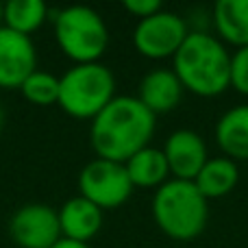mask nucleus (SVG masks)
<instances>
[{
    "instance_id": "1",
    "label": "nucleus",
    "mask_w": 248,
    "mask_h": 248,
    "mask_svg": "<svg viewBox=\"0 0 248 248\" xmlns=\"http://www.w3.org/2000/svg\"><path fill=\"white\" fill-rule=\"evenodd\" d=\"M157 116L137 96H116L92 120L90 140L100 159L126 163L135 153L150 146Z\"/></svg>"
},
{
    "instance_id": "2",
    "label": "nucleus",
    "mask_w": 248,
    "mask_h": 248,
    "mask_svg": "<svg viewBox=\"0 0 248 248\" xmlns=\"http://www.w3.org/2000/svg\"><path fill=\"white\" fill-rule=\"evenodd\" d=\"M172 70L183 90L202 98L220 96L231 87V52L216 35L205 31H189L172 57Z\"/></svg>"
},
{
    "instance_id": "3",
    "label": "nucleus",
    "mask_w": 248,
    "mask_h": 248,
    "mask_svg": "<svg viewBox=\"0 0 248 248\" xmlns=\"http://www.w3.org/2000/svg\"><path fill=\"white\" fill-rule=\"evenodd\" d=\"M153 218L168 237L187 242L205 231L209 220V205L194 181L170 179L155 189Z\"/></svg>"
},
{
    "instance_id": "4",
    "label": "nucleus",
    "mask_w": 248,
    "mask_h": 248,
    "mask_svg": "<svg viewBox=\"0 0 248 248\" xmlns=\"http://www.w3.org/2000/svg\"><path fill=\"white\" fill-rule=\"evenodd\" d=\"M116 98L113 72L98 63L72 65L59 77V107L77 120H94Z\"/></svg>"
},
{
    "instance_id": "5",
    "label": "nucleus",
    "mask_w": 248,
    "mask_h": 248,
    "mask_svg": "<svg viewBox=\"0 0 248 248\" xmlns=\"http://www.w3.org/2000/svg\"><path fill=\"white\" fill-rule=\"evenodd\" d=\"M55 39L68 59L78 63H98L109 46V31L100 13L85 4H72L55 13Z\"/></svg>"
},
{
    "instance_id": "6",
    "label": "nucleus",
    "mask_w": 248,
    "mask_h": 248,
    "mask_svg": "<svg viewBox=\"0 0 248 248\" xmlns=\"http://www.w3.org/2000/svg\"><path fill=\"white\" fill-rule=\"evenodd\" d=\"M133 183L124 163L96 157L78 174V196L87 198L100 209H116L133 194Z\"/></svg>"
},
{
    "instance_id": "7",
    "label": "nucleus",
    "mask_w": 248,
    "mask_h": 248,
    "mask_svg": "<svg viewBox=\"0 0 248 248\" xmlns=\"http://www.w3.org/2000/svg\"><path fill=\"white\" fill-rule=\"evenodd\" d=\"M187 22L172 11H159L150 17L137 22L133 31V46L146 59H168L179 52L187 39Z\"/></svg>"
},
{
    "instance_id": "8",
    "label": "nucleus",
    "mask_w": 248,
    "mask_h": 248,
    "mask_svg": "<svg viewBox=\"0 0 248 248\" xmlns=\"http://www.w3.org/2000/svg\"><path fill=\"white\" fill-rule=\"evenodd\" d=\"M9 235L20 248H52L61 240L59 214L50 205H22L9 220Z\"/></svg>"
},
{
    "instance_id": "9",
    "label": "nucleus",
    "mask_w": 248,
    "mask_h": 248,
    "mask_svg": "<svg viewBox=\"0 0 248 248\" xmlns=\"http://www.w3.org/2000/svg\"><path fill=\"white\" fill-rule=\"evenodd\" d=\"M37 70V50L29 35L0 26V87L20 90Z\"/></svg>"
},
{
    "instance_id": "10",
    "label": "nucleus",
    "mask_w": 248,
    "mask_h": 248,
    "mask_svg": "<svg viewBox=\"0 0 248 248\" xmlns=\"http://www.w3.org/2000/svg\"><path fill=\"white\" fill-rule=\"evenodd\" d=\"M161 150L168 159L172 179L181 181H194L209 159L205 140L192 128H179L170 133Z\"/></svg>"
},
{
    "instance_id": "11",
    "label": "nucleus",
    "mask_w": 248,
    "mask_h": 248,
    "mask_svg": "<svg viewBox=\"0 0 248 248\" xmlns=\"http://www.w3.org/2000/svg\"><path fill=\"white\" fill-rule=\"evenodd\" d=\"M183 85L172 68H155L140 81L137 87V98L148 111L168 113L179 107L183 98Z\"/></svg>"
},
{
    "instance_id": "12",
    "label": "nucleus",
    "mask_w": 248,
    "mask_h": 248,
    "mask_svg": "<svg viewBox=\"0 0 248 248\" xmlns=\"http://www.w3.org/2000/svg\"><path fill=\"white\" fill-rule=\"evenodd\" d=\"M57 214H59L61 237H65V240L87 244L103 229V209L83 196H74L70 201H65Z\"/></svg>"
},
{
    "instance_id": "13",
    "label": "nucleus",
    "mask_w": 248,
    "mask_h": 248,
    "mask_svg": "<svg viewBox=\"0 0 248 248\" xmlns=\"http://www.w3.org/2000/svg\"><path fill=\"white\" fill-rule=\"evenodd\" d=\"M216 141L224 157L248 161V105H237L216 122Z\"/></svg>"
},
{
    "instance_id": "14",
    "label": "nucleus",
    "mask_w": 248,
    "mask_h": 248,
    "mask_svg": "<svg viewBox=\"0 0 248 248\" xmlns=\"http://www.w3.org/2000/svg\"><path fill=\"white\" fill-rule=\"evenodd\" d=\"M214 26L220 42L235 48L248 46V0H218L214 7Z\"/></svg>"
},
{
    "instance_id": "15",
    "label": "nucleus",
    "mask_w": 248,
    "mask_h": 248,
    "mask_svg": "<svg viewBox=\"0 0 248 248\" xmlns=\"http://www.w3.org/2000/svg\"><path fill=\"white\" fill-rule=\"evenodd\" d=\"M126 172L133 187H161L166 181H170V168L161 148L146 146L140 153H135L126 163Z\"/></svg>"
},
{
    "instance_id": "16",
    "label": "nucleus",
    "mask_w": 248,
    "mask_h": 248,
    "mask_svg": "<svg viewBox=\"0 0 248 248\" xmlns=\"http://www.w3.org/2000/svg\"><path fill=\"white\" fill-rule=\"evenodd\" d=\"M240 179L237 163L229 157H209L198 176L194 179V185L198 192L209 201V198H222L231 194Z\"/></svg>"
},
{
    "instance_id": "17",
    "label": "nucleus",
    "mask_w": 248,
    "mask_h": 248,
    "mask_svg": "<svg viewBox=\"0 0 248 248\" xmlns=\"http://www.w3.org/2000/svg\"><path fill=\"white\" fill-rule=\"evenodd\" d=\"M48 20V7L42 0H9L2 4V26L22 35H33Z\"/></svg>"
},
{
    "instance_id": "18",
    "label": "nucleus",
    "mask_w": 248,
    "mask_h": 248,
    "mask_svg": "<svg viewBox=\"0 0 248 248\" xmlns=\"http://www.w3.org/2000/svg\"><path fill=\"white\" fill-rule=\"evenodd\" d=\"M22 96L29 103L37 107H48V105L59 103V77L44 70H35L20 87Z\"/></svg>"
},
{
    "instance_id": "19",
    "label": "nucleus",
    "mask_w": 248,
    "mask_h": 248,
    "mask_svg": "<svg viewBox=\"0 0 248 248\" xmlns=\"http://www.w3.org/2000/svg\"><path fill=\"white\" fill-rule=\"evenodd\" d=\"M231 87L248 96V46L235 48L231 55Z\"/></svg>"
},
{
    "instance_id": "20",
    "label": "nucleus",
    "mask_w": 248,
    "mask_h": 248,
    "mask_svg": "<svg viewBox=\"0 0 248 248\" xmlns=\"http://www.w3.org/2000/svg\"><path fill=\"white\" fill-rule=\"evenodd\" d=\"M122 7L126 9L131 16L140 17V20L150 17L161 11V2H159V0H124Z\"/></svg>"
},
{
    "instance_id": "21",
    "label": "nucleus",
    "mask_w": 248,
    "mask_h": 248,
    "mask_svg": "<svg viewBox=\"0 0 248 248\" xmlns=\"http://www.w3.org/2000/svg\"><path fill=\"white\" fill-rule=\"evenodd\" d=\"M52 248H92L90 244H83V242H72V240H65V237H61L59 242H57Z\"/></svg>"
},
{
    "instance_id": "22",
    "label": "nucleus",
    "mask_w": 248,
    "mask_h": 248,
    "mask_svg": "<svg viewBox=\"0 0 248 248\" xmlns=\"http://www.w3.org/2000/svg\"><path fill=\"white\" fill-rule=\"evenodd\" d=\"M2 120H4V113H2V105H0V128H2Z\"/></svg>"
},
{
    "instance_id": "23",
    "label": "nucleus",
    "mask_w": 248,
    "mask_h": 248,
    "mask_svg": "<svg viewBox=\"0 0 248 248\" xmlns=\"http://www.w3.org/2000/svg\"><path fill=\"white\" fill-rule=\"evenodd\" d=\"M0 26H2V4H0Z\"/></svg>"
}]
</instances>
